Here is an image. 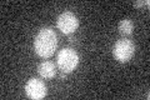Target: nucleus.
<instances>
[{
    "mask_svg": "<svg viewBox=\"0 0 150 100\" xmlns=\"http://www.w3.org/2000/svg\"><path fill=\"white\" fill-rule=\"evenodd\" d=\"M58 48V35L51 28H43L34 38V50L41 58L51 56Z\"/></svg>",
    "mask_w": 150,
    "mask_h": 100,
    "instance_id": "nucleus-1",
    "label": "nucleus"
},
{
    "mask_svg": "<svg viewBox=\"0 0 150 100\" xmlns=\"http://www.w3.org/2000/svg\"><path fill=\"white\" fill-rule=\"evenodd\" d=\"M58 68L65 74L71 73L79 64V55L73 48H64L59 51L56 58Z\"/></svg>",
    "mask_w": 150,
    "mask_h": 100,
    "instance_id": "nucleus-2",
    "label": "nucleus"
},
{
    "mask_svg": "<svg viewBox=\"0 0 150 100\" xmlns=\"http://www.w3.org/2000/svg\"><path fill=\"white\" fill-rule=\"evenodd\" d=\"M135 54V45L129 39H120L112 46V56L120 63L129 61Z\"/></svg>",
    "mask_w": 150,
    "mask_h": 100,
    "instance_id": "nucleus-3",
    "label": "nucleus"
},
{
    "mask_svg": "<svg viewBox=\"0 0 150 100\" xmlns=\"http://www.w3.org/2000/svg\"><path fill=\"white\" fill-rule=\"evenodd\" d=\"M59 30L64 33V34H71L79 26V19L71 11H64L58 16V21H56Z\"/></svg>",
    "mask_w": 150,
    "mask_h": 100,
    "instance_id": "nucleus-4",
    "label": "nucleus"
},
{
    "mask_svg": "<svg viewBox=\"0 0 150 100\" xmlns=\"http://www.w3.org/2000/svg\"><path fill=\"white\" fill-rule=\"evenodd\" d=\"M25 94L28 98L30 99H43L48 94V88L44 82L36 79V78H30L25 84Z\"/></svg>",
    "mask_w": 150,
    "mask_h": 100,
    "instance_id": "nucleus-5",
    "label": "nucleus"
},
{
    "mask_svg": "<svg viewBox=\"0 0 150 100\" xmlns=\"http://www.w3.org/2000/svg\"><path fill=\"white\" fill-rule=\"evenodd\" d=\"M38 73L41 78L44 79H51L56 75V68H55V64L51 63V61L46 60L40 63L39 66H38Z\"/></svg>",
    "mask_w": 150,
    "mask_h": 100,
    "instance_id": "nucleus-6",
    "label": "nucleus"
},
{
    "mask_svg": "<svg viewBox=\"0 0 150 100\" xmlns=\"http://www.w3.org/2000/svg\"><path fill=\"white\" fill-rule=\"evenodd\" d=\"M134 30V24L130 19H123L119 23V31L121 35H130Z\"/></svg>",
    "mask_w": 150,
    "mask_h": 100,
    "instance_id": "nucleus-7",
    "label": "nucleus"
},
{
    "mask_svg": "<svg viewBox=\"0 0 150 100\" xmlns=\"http://www.w3.org/2000/svg\"><path fill=\"white\" fill-rule=\"evenodd\" d=\"M150 1L149 0H143V1H134V6L135 8H140V6H144V5H149Z\"/></svg>",
    "mask_w": 150,
    "mask_h": 100,
    "instance_id": "nucleus-8",
    "label": "nucleus"
},
{
    "mask_svg": "<svg viewBox=\"0 0 150 100\" xmlns=\"http://www.w3.org/2000/svg\"><path fill=\"white\" fill-rule=\"evenodd\" d=\"M60 78H62V79H63V80H64V79H65V78H67V74H65V73H63V74H62V75H60Z\"/></svg>",
    "mask_w": 150,
    "mask_h": 100,
    "instance_id": "nucleus-9",
    "label": "nucleus"
}]
</instances>
